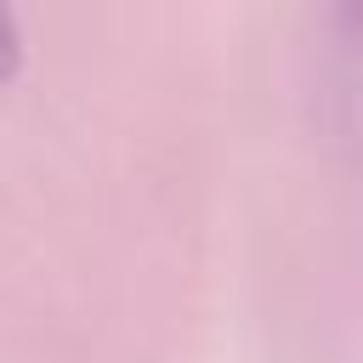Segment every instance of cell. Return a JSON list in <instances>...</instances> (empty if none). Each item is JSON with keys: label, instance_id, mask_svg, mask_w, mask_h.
<instances>
[{"label": "cell", "instance_id": "1", "mask_svg": "<svg viewBox=\"0 0 363 363\" xmlns=\"http://www.w3.org/2000/svg\"><path fill=\"white\" fill-rule=\"evenodd\" d=\"M17 62V28H11V11H0V74Z\"/></svg>", "mask_w": 363, "mask_h": 363}]
</instances>
